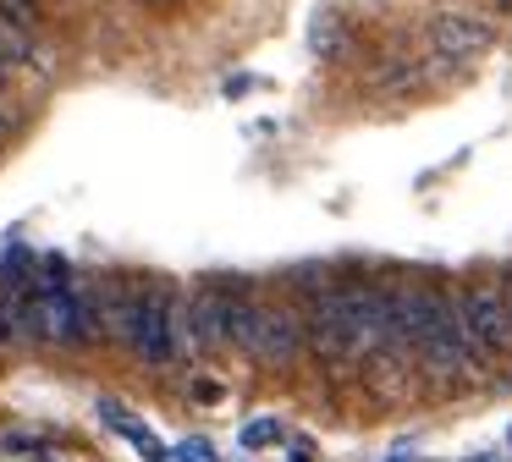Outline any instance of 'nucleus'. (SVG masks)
Segmentation results:
<instances>
[{"label":"nucleus","mask_w":512,"mask_h":462,"mask_svg":"<svg viewBox=\"0 0 512 462\" xmlns=\"http://www.w3.org/2000/svg\"><path fill=\"white\" fill-rule=\"evenodd\" d=\"M380 462H413V457H380Z\"/></svg>","instance_id":"nucleus-16"},{"label":"nucleus","mask_w":512,"mask_h":462,"mask_svg":"<svg viewBox=\"0 0 512 462\" xmlns=\"http://www.w3.org/2000/svg\"><path fill=\"white\" fill-rule=\"evenodd\" d=\"M94 297H100V330L116 347H133V319H138V281L122 270L94 275Z\"/></svg>","instance_id":"nucleus-6"},{"label":"nucleus","mask_w":512,"mask_h":462,"mask_svg":"<svg viewBox=\"0 0 512 462\" xmlns=\"http://www.w3.org/2000/svg\"><path fill=\"white\" fill-rule=\"evenodd\" d=\"M303 347L314 352V363H320L331 380H342L347 363H358L353 352V281H331L325 275L320 286L309 292V325H303Z\"/></svg>","instance_id":"nucleus-1"},{"label":"nucleus","mask_w":512,"mask_h":462,"mask_svg":"<svg viewBox=\"0 0 512 462\" xmlns=\"http://www.w3.org/2000/svg\"><path fill=\"white\" fill-rule=\"evenodd\" d=\"M171 462H221V451L204 435H193V440H182V446H171Z\"/></svg>","instance_id":"nucleus-12"},{"label":"nucleus","mask_w":512,"mask_h":462,"mask_svg":"<svg viewBox=\"0 0 512 462\" xmlns=\"http://www.w3.org/2000/svg\"><path fill=\"white\" fill-rule=\"evenodd\" d=\"M496 6H507V11H512V0H496Z\"/></svg>","instance_id":"nucleus-19"},{"label":"nucleus","mask_w":512,"mask_h":462,"mask_svg":"<svg viewBox=\"0 0 512 462\" xmlns=\"http://www.w3.org/2000/svg\"><path fill=\"white\" fill-rule=\"evenodd\" d=\"M6 72H12V66H6V61H0V77H6Z\"/></svg>","instance_id":"nucleus-18"},{"label":"nucleus","mask_w":512,"mask_h":462,"mask_svg":"<svg viewBox=\"0 0 512 462\" xmlns=\"http://www.w3.org/2000/svg\"><path fill=\"white\" fill-rule=\"evenodd\" d=\"M303 319L292 314L287 303H265V314H259V341H254V352L248 358L259 363V369H287L292 358L303 352Z\"/></svg>","instance_id":"nucleus-4"},{"label":"nucleus","mask_w":512,"mask_h":462,"mask_svg":"<svg viewBox=\"0 0 512 462\" xmlns=\"http://www.w3.org/2000/svg\"><path fill=\"white\" fill-rule=\"evenodd\" d=\"M276 440H281L276 418H248V424H243V446L248 451H265V446H276Z\"/></svg>","instance_id":"nucleus-11"},{"label":"nucleus","mask_w":512,"mask_h":462,"mask_svg":"<svg viewBox=\"0 0 512 462\" xmlns=\"http://www.w3.org/2000/svg\"><path fill=\"white\" fill-rule=\"evenodd\" d=\"M0 61H6V66H28V61H39L34 33L17 28V22H6V17H0Z\"/></svg>","instance_id":"nucleus-10"},{"label":"nucleus","mask_w":512,"mask_h":462,"mask_svg":"<svg viewBox=\"0 0 512 462\" xmlns=\"http://www.w3.org/2000/svg\"><path fill=\"white\" fill-rule=\"evenodd\" d=\"M468 462H496V457H468Z\"/></svg>","instance_id":"nucleus-17"},{"label":"nucleus","mask_w":512,"mask_h":462,"mask_svg":"<svg viewBox=\"0 0 512 462\" xmlns=\"http://www.w3.org/2000/svg\"><path fill=\"white\" fill-rule=\"evenodd\" d=\"M259 314H265V303H259V297L226 292V341H232L243 358L254 352V341H259Z\"/></svg>","instance_id":"nucleus-9"},{"label":"nucleus","mask_w":512,"mask_h":462,"mask_svg":"<svg viewBox=\"0 0 512 462\" xmlns=\"http://www.w3.org/2000/svg\"><path fill=\"white\" fill-rule=\"evenodd\" d=\"M452 314H457V325H463V341L485 363L512 352V314H507V303H501L496 281H479V275L463 281L452 292Z\"/></svg>","instance_id":"nucleus-3"},{"label":"nucleus","mask_w":512,"mask_h":462,"mask_svg":"<svg viewBox=\"0 0 512 462\" xmlns=\"http://www.w3.org/2000/svg\"><path fill=\"white\" fill-rule=\"evenodd\" d=\"M221 396H226L221 380H210V374H199V380H193V402H199V407H215Z\"/></svg>","instance_id":"nucleus-14"},{"label":"nucleus","mask_w":512,"mask_h":462,"mask_svg":"<svg viewBox=\"0 0 512 462\" xmlns=\"http://www.w3.org/2000/svg\"><path fill=\"white\" fill-rule=\"evenodd\" d=\"M490 44H496V28L479 22V17H463V11H446V17L430 22V50L441 55V61H474Z\"/></svg>","instance_id":"nucleus-7"},{"label":"nucleus","mask_w":512,"mask_h":462,"mask_svg":"<svg viewBox=\"0 0 512 462\" xmlns=\"http://www.w3.org/2000/svg\"><path fill=\"white\" fill-rule=\"evenodd\" d=\"M496 292H501V303H507V314H512V264L496 270Z\"/></svg>","instance_id":"nucleus-15"},{"label":"nucleus","mask_w":512,"mask_h":462,"mask_svg":"<svg viewBox=\"0 0 512 462\" xmlns=\"http://www.w3.org/2000/svg\"><path fill=\"white\" fill-rule=\"evenodd\" d=\"M188 352L182 336V297L166 275H144L138 281V319H133V358L149 369H166Z\"/></svg>","instance_id":"nucleus-2"},{"label":"nucleus","mask_w":512,"mask_h":462,"mask_svg":"<svg viewBox=\"0 0 512 462\" xmlns=\"http://www.w3.org/2000/svg\"><path fill=\"white\" fill-rule=\"evenodd\" d=\"M182 336H188V352L226 347V292L215 281H204L199 292L182 297Z\"/></svg>","instance_id":"nucleus-5"},{"label":"nucleus","mask_w":512,"mask_h":462,"mask_svg":"<svg viewBox=\"0 0 512 462\" xmlns=\"http://www.w3.org/2000/svg\"><path fill=\"white\" fill-rule=\"evenodd\" d=\"M34 462H45V457H34Z\"/></svg>","instance_id":"nucleus-20"},{"label":"nucleus","mask_w":512,"mask_h":462,"mask_svg":"<svg viewBox=\"0 0 512 462\" xmlns=\"http://www.w3.org/2000/svg\"><path fill=\"white\" fill-rule=\"evenodd\" d=\"M0 17L17 22V28H34V22H39V6H34V0H0Z\"/></svg>","instance_id":"nucleus-13"},{"label":"nucleus","mask_w":512,"mask_h":462,"mask_svg":"<svg viewBox=\"0 0 512 462\" xmlns=\"http://www.w3.org/2000/svg\"><path fill=\"white\" fill-rule=\"evenodd\" d=\"M100 418H105V424H111L116 435H122V440H127V446H133L144 462H171V446H166V440H155V435H149V424H144V418H138V413H127V407L116 402V396H100Z\"/></svg>","instance_id":"nucleus-8"}]
</instances>
